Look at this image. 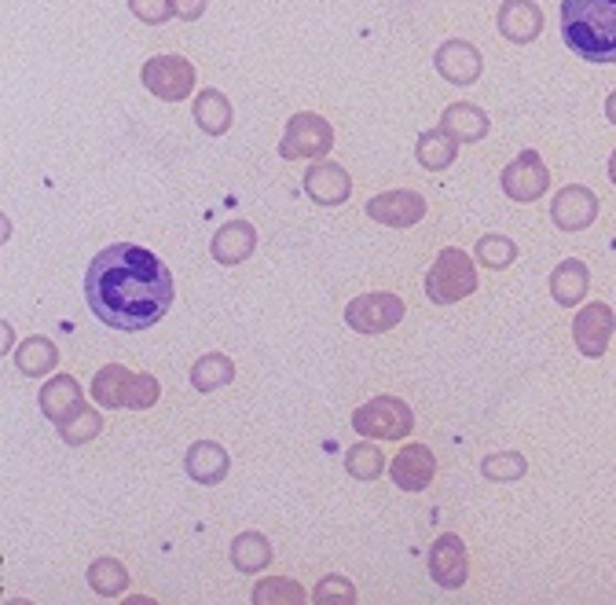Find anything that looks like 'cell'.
<instances>
[{
    "mask_svg": "<svg viewBox=\"0 0 616 605\" xmlns=\"http://www.w3.org/2000/svg\"><path fill=\"white\" fill-rule=\"evenodd\" d=\"M85 301L103 327L147 330L173 305V276L147 246L114 243L85 272Z\"/></svg>",
    "mask_w": 616,
    "mask_h": 605,
    "instance_id": "1",
    "label": "cell"
},
{
    "mask_svg": "<svg viewBox=\"0 0 616 605\" xmlns=\"http://www.w3.org/2000/svg\"><path fill=\"white\" fill-rule=\"evenodd\" d=\"M562 38L584 63H616V0H562Z\"/></svg>",
    "mask_w": 616,
    "mask_h": 605,
    "instance_id": "2",
    "label": "cell"
},
{
    "mask_svg": "<svg viewBox=\"0 0 616 605\" xmlns=\"http://www.w3.org/2000/svg\"><path fill=\"white\" fill-rule=\"evenodd\" d=\"M474 290H477L474 257L459 246L440 250L433 268L426 272V298L433 305H455V301L470 298Z\"/></svg>",
    "mask_w": 616,
    "mask_h": 605,
    "instance_id": "3",
    "label": "cell"
},
{
    "mask_svg": "<svg viewBox=\"0 0 616 605\" xmlns=\"http://www.w3.org/2000/svg\"><path fill=\"white\" fill-rule=\"evenodd\" d=\"M352 429L368 441H401L415 429V415L401 396H374L352 411Z\"/></svg>",
    "mask_w": 616,
    "mask_h": 605,
    "instance_id": "4",
    "label": "cell"
},
{
    "mask_svg": "<svg viewBox=\"0 0 616 605\" xmlns=\"http://www.w3.org/2000/svg\"><path fill=\"white\" fill-rule=\"evenodd\" d=\"M330 147H334V129H330L327 118H319L312 110H298L287 121V132L279 140V155L287 162H301V158H327Z\"/></svg>",
    "mask_w": 616,
    "mask_h": 605,
    "instance_id": "5",
    "label": "cell"
},
{
    "mask_svg": "<svg viewBox=\"0 0 616 605\" xmlns=\"http://www.w3.org/2000/svg\"><path fill=\"white\" fill-rule=\"evenodd\" d=\"M404 298L390 290H374V294H360L346 305V323L357 330V335H385L404 319Z\"/></svg>",
    "mask_w": 616,
    "mask_h": 605,
    "instance_id": "6",
    "label": "cell"
},
{
    "mask_svg": "<svg viewBox=\"0 0 616 605\" xmlns=\"http://www.w3.org/2000/svg\"><path fill=\"white\" fill-rule=\"evenodd\" d=\"M144 85L166 103H180L195 93V66L184 55H155L144 63Z\"/></svg>",
    "mask_w": 616,
    "mask_h": 605,
    "instance_id": "7",
    "label": "cell"
},
{
    "mask_svg": "<svg viewBox=\"0 0 616 605\" xmlns=\"http://www.w3.org/2000/svg\"><path fill=\"white\" fill-rule=\"evenodd\" d=\"M613 330H616V316H613L609 305L591 301V305L580 308L576 319H573V341H576L580 357H587V360L606 357Z\"/></svg>",
    "mask_w": 616,
    "mask_h": 605,
    "instance_id": "8",
    "label": "cell"
},
{
    "mask_svg": "<svg viewBox=\"0 0 616 605\" xmlns=\"http://www.w3.org/2000/svg\"><path fill=\"white\" fill-rule=\"evenodd\" d=\"M551 188V169L543 166L540 151H521L503 169V191L513 202H535L543 199V191Z\"/></svg>",
    "mask_w": 616,
    "mask_h": 605,
    "instance_id": "9",
    "label": "cell"
},
{
    "mask_svg": "<svg viewBox=\"0 0 616 605\" xmlns=\"http://www.w3.org/2000/svg\"><path fill=\"white\" fill-rule=\"evenodd\" d=\"M429 562V576L433 584L444 587V591H459L466 584V576H470V562H466V546L455 532H444L437 543L429 546L426 554Z\"/></svg>",
    "mask_w": 616,
    "mask_h": 605,
    "instance_id": "10",
    "label": "cell"
},
{
    "mask_svg": "<svg viewBox=\"0 0 616 605\" xmlns=\"http://www.w3.org/2000/svg\"><path fill=\"white\" fill-rule=\"evenodd\" d=\"M368 216L371 221L385 224V227H411L426 216V199H422L418 191H407V188L385 191V195H374L368 202Z\"/></svg>",
    "mask_w": 616,
    "mask_h": 605,
    "instance_id": "11",
    "label": "cell"
},
{
    "mask_svg": "<svg viewBox=\"0 0 616 605\" xmlns=\"http://www.w3.org/2000/svg\"><path fill=\"white\" fill-rule=\"evenodd\" d=\"M551 216H554V224L562 227V232H584V227L595 224V216H598L595 191L584 188V184L562 188L554 195V202H551Z\"/></svg>",
    "mask_w": 616,
    "mask_h": 605,
    "instance_id": "12",
    "label": "cell"
},
{
    "mask_svg": "<svg viewBox=\"0 0 616 605\" xmlns=\"http://www.w3.org/2000/svg\"><path fill=\"white\" fill-rule=\"evenodd\" d=\"M390 477L401 492H422V488H429L433 477H437V459H433V452L426 444H407V448L396 452Z\"/></svg>",
    "mask_w": 616,
    "mask_h": 605,
    "instance_id": "13",
    "label": "cell"
},
{
    "mask_svg": "<svg viewBox=\"0 0 616 605\" xmlns=\"http://www.w3.org/2000/svg\"><path fill=\"white\" fill-rule=\"evenodd\" d=\"M433 63H437V74L452 85H474L485 66L481 52L470 41H444L437 55H433Z\"/></svg>",
    "mask_w": 616,
    "mask_h": 605,
    "instance_id": "14",
    "label": "cell"
},
{
    "mask_svg": "<svg viewBox=\"0 0 616 605\" xmlns=\"http://www.w3.org/2000/svg\"><path fill=\"white\" fill-rule=\"evenodd\" d=\"M254 250H257V232L249 221H227L216 227V235L210 238V257L224 268L243 265Z\"/></svg>",
    "mask_w": 616,
    "mask_h": 605,
    "instance_id": "15",
    "label": "cell"
},
{
    "mask_svg": "<svg viewBox=\"0 0 616 605\" xmlns=\"http://www.w3.org/2000/svg\"><path fill=\"white\" fill-rule=\"evenodd\" d=\"M305 195L319 205H341L352 195V180L338 162H323V158H319L305 173Z\"/></svg>",
    "mask_w": 616,
    "mask_h": 605,
    "instance_id": "16",
    "label": "cell"
},
{
    "mask_svg": "<svg viewBox=\"0 0 616 605\" xmlns=\"http://www.w3.org/2000/svg\"><path fill=\"white\" fill-rule=\"evenodd\" d=\"M496 22L499 33L513 44H532L543 33V11L535 0H503Z\"/></svg>",
    "mask_w": 616,
    "mask_h": 605,
    "instance_id": "17",
    "label": "cell"
},
{
    "mask_svg": "<svg viewBox=\"0 0 616 605\" xmlns=\"http://www.w3.org/2000/svg\"><path fill=\"white\" fill-rule=\"evenodd\" d=\"M38 404L44 411V418H52L55 426H60V422H66L85 407V393H82V385H77L74 374H55L52 382H44Z\"/></svg>",
    "mask_w": 616,
    "mask_h": 605,
    "instance_id": "18",
    "label": "cell"
},
{
    "mask_svg": "<svg viewBox=\"0 0 616 605\" xmlns=\"http://www.w3.org/2000/svg\"><path fill=\"white\" fill-rule=\"evenodd\" d=\"M227 452L216 441H199L191 444L184 455V470L195 485H221L227 477Z\"/></svg>",
    "mask_w": 616,
    "mask_h": 605,
    "instance_id": "19",
    "label": "cell"
},
{
    "mask_svg": "<svg viewBox=\"0 0 616 605\" xmlns=\"http://www.w3.org/2000/svg\"><path fill=\"white\" fill-rule=\"evenodd\" d=\"M587 287H591V272L584 261H576V257H565L562 265L551 272V298L562 308H573L584 301Z\"/></svg>",
    "mask_w": 616,
    "mask_h": 605,
    "instance_id": "20",
    "label": "cell"
},
{
    "mask_svg": "<svg viewBox=\"0 0 616 605\" xmlns=\"http://www.w3.org/2000/svg\"><path fill=\"white\" fill-rule=\"evenodd\" d=\"M440 129H448L459 144H477L488 136L492 121H488V114L481 107H474V103H452V107L440 114Z\"/></svg>",
    "mask_w": 616,
    "mask_h": 605,
    "instance_id": "21",
    "label": "cell"
},
{
    "mask_svg": "<svg viewBox=\"0 0 616 605\" xmlns=\"http://www.w3.org/2000/svg\"><path fill=\"white\" fill-rule=\"evenodd\" d=\"M455 155H459V140L448 132V129H429V132H422L418 136V144H415V158H418V166L422 169H429V173H444L452 162H455Z\"/></svg>",
    "mask_w": 616,
    "mask_h": 605,
    "instance_id": "22",
    "label": "cell"
},
{
    "mask_svg": "<svg viewBox=\"0 0 616 605\" xmlns=\"http://www.w3.org/2000/svg\"><path fill=\"white\" fill-rule=\"evenodd\" d=\"M55 363H60V349L44 335H33L15 349V368L26 374V379H44L49 371H55Z\"/></svg>",
    "mask_w": 616,
    "mask_h": 605,
    "instance_id": "23",
    "label": "cell"
},
{
    "mask_svg": "<svg viewBox=\"0 0 616 605\" xmlns=\"http://www.w3.org/2000/svg\"><path fill=\"white\" fill-rule=\"evenodd\" d=\"M132 379L136 374L129 368H121V363H107L103 371H96L93 379V396L96 401L114 411V407H129V390H132Z\"/></svg>",
    "mask_w": 616,
    "mask_h": 605,
    "instance_id": "24",
    "label": "cell"
},
{
    "mask_svg": "<svg viewBox=\"0 0 616 605\" xmlns=\"http://www.w3.org/2000/svg\"><path fill=\"white\" fill-rule=\"evenodd\" d=\"M232 379H235V363L224 352H205L202 360H195V368H191V385L199 393L224 390V385H232Z\"/></svg>",
    "mask_w": 616,
    "mask_h": 605,
    "instance_id": "25",
    "label": "cell"
},
{
    "mask_svg": "<svg viewBox=\"0 0 616 605\" xmlns=\"http://www.w3.org/2000/svg\"><path fill=\"white\" fill-rule=\"evenodd\" d=\"M195 121L202 132L224 136L232 129V103H227L224 93H216V88H205V93L195 96Z\"/></svg>",
    "mask_w": 616,
    "mask_h": 605,
    "instance_id": "26",
    "label": "cell"
},
{
    "mask_svg": "<svg viewBox=\"0 0 616 605\" xmlns=\"http://www.w3.org/2000/svg\"><path fill=\"white\" fill-rule=\"evenodd\" d=\"M232 565L238 573H261L272 565V543L261 532H238L232 543Z\"/></svg>",
    "mask_w": 616,
    "mask_h": 605,
    "instance_id": "27",
    "label": "cell"
},
{
    "mask_svg": "<svg viewBox=\"0 0 616 605\" xmlns=\"http://www.w3.org/2000/svg\"><path fill=\"white\" fill-rule=\"evenodd\" d=\"M88 587L99 598H121L129 591V569L118 558H99V562L88 565Z\"/></svg>",
    "mask_w": 616,
    "mask_h": 605,
    "instance_id": "28",
    "label": "cell"
},
{
    "mask_svg": "<svg viewBox=\"0 0 616 605\" xmlns=\"http://www.w3.org/2000/svg\"><path fill=\"white\" fill-rule=\"evenodd\" d=\"M346 470L357 477V481H379L385 470L379 444H368V437H363V444H352L346 455Z\"/></svg>",
    "mask_w": 616,
    "mask_h": 605,
    "instance_id": "29",
    "label": "cell"
},
{
    "mask_svg": "<svg viewBox=\"0 0 616 605\" xmlns=\"http://www.w3.org/2000/svg\"><path fill=\"white\" fill-rule=\"evenodd\" d=\"M305 602V587L294 584V580H261L254 587V605H301Z\"/></svg>",
    "mask_w": 616,
    "mask_h": 605,
    "instance_id": "30",
    "label": "cell"
},
{
    "mask_svg": "<svg viewBox=\"0 0 616 605\" xmlns=\"http://www.w3.org/2000/svg\"><path fill=\"white\" fill-rule=\"evenodd\" d=\"M474 254L485 268H510L513 261H518V246H513V238L507 235H485V238H477Z\"/></svg>",
    "mask_w": 616,
    "mask_h": 605,
    "instance_id": "31",
    "label": "cell"
},
{
    "mask_svg": "<svg viewBox=\"0 0 616 605\" xmlns=\"http://www.w3.org/2000/svg\"><path fill=\"white\" fill-rule=\"evenodd\" d=\"M103 429V415H96L93 407H82L77 415H71L66 422H60V437L63 444H88L96 441Z\"/></svg>",
    "mask_w": 616,
    "mask_h": 605,
    "instance_id": "32",
    "label": "cell"
},
{
    "mask_svg": "<svg viewBox=\"0 0 616 605\" xmlns=\"http://www.w3.org/2000/svg\"><path fill=\"white\" fill-rule=\"evenodd\" d=\"M481 474L488 481H521L529 474V463H524L521 452H496L481 463Z\"/></svg>",
    "mask_w": 616,
    "mask_h": 605,
    "instance_id": "33",
    "label": "cell"
},
{
    "mask_svg": "<svg viewBox=\"0 0 616 605\" xmlns=\"http://www.w3.org/2000/svg\"><path fill=\"white\" fill-rule=\"evenodd\" d=\"M316 605H357V587L346 576H323L312 591Z\"/></svg>",
    "mask_w": 616,
    "mask_h": 605,
    "instance_id": "34",
    "label": "cell"
},
{
    "mask_svg": "<svg viewBox=\"0 0 616 605\" xmlns=\"http://www.w3.org/2000/svg\"><path fill=\"white\" fill-rule=\"evenodd\" d=\"M158 396H162V385H158L155 374H136L132 390H129V407L132 411H147V407L158 404Z\"/></svg>",
    "mask_w": 616,
    "mask_h": 605,
    "instance_id": "35",
    "label": "cell"
},
{
    "mask_svg": "<svg viewBox=\"0 0 616 605\" xmlns=\"http://www.w3.org/2000/svg\"><path fill=\"white\" fill-rule=\"evenodd\" d=\"M132 15L147 22V26H162V22L177 19L173 15V0H129Z\"/></svg>",
    "mask_w": 616,
    "mask_h": 605,
    "instance_id": "36",
    "label": "cell"
},
{
    "mask_svg": "<svg viewBox=\"0 0 616 605\" xmlns=\"http://www.w3.org/2000/svg\"><path fill=\"white\" fill-rule=\"evenodd\" d=\"M202 11H205V0H173V15L184 22L202 19Z\"/></svg>",
    "mask_w": 616,
    "mask_h": 605,
    "instance_id": "37",
    "label": "cell"
},
{
    "mask_svg": "<svg viewBox=\"0 0 616 605\" xmlns=\"http://www.w3.org/2000/svg\"><path fill=\"white\" fill-rule=\"evenodd\" d=\"M606 118L616 125V93H609V99H606Z\"/></svg>",
    "mask_w": 616,
    "mask_h": 605,
    "instance_id": "38",
    "label": "cell"
},
{
    "mask_svg": "<svg viewBox=\"0 0 616 605\" xmlns=\"http://www.w3.org/2000/svg\"><path fill=\"white\" fill-rule=\"evenodd\" d=\"M609 180L616 184V151H613V158H609Z\"/></svg>",
    "mask_w": 616,
    "mask_h": 605,
    "instance_id": "39",
    "label": "cell"
}]
</instances>
